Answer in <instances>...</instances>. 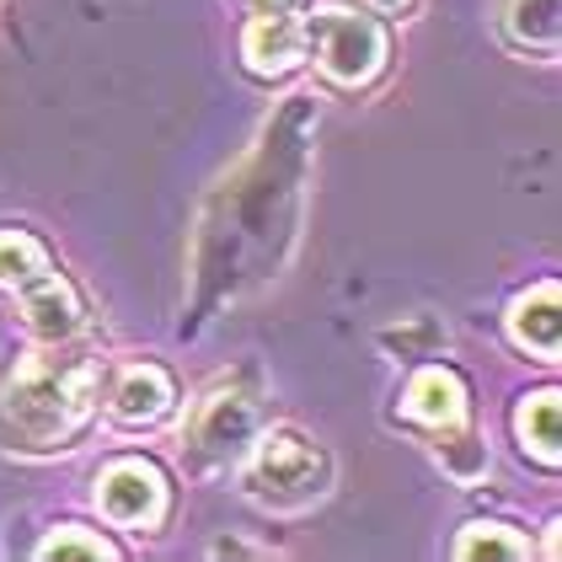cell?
<instances>
[{
  "instance_id": "cell-17",
  "label": "cell",
  "mask_w": 562,
  "mask_h": 562,
  "mask_svg": "<svg viewBox=\"0 0 562 562\" xmlns=\"http://www.w3.org/2000/svg\"><path fill=\"white\" fill-rule=\"evenodd\" d=\"M381 344L402 348V359H429L434 348L445 344V333H439V322H434V316H402V327H391Z\"/></svg>"
},
{
  "instance_id": "cell-19",
  "label": "cell",
  "mask_w": 562,
  "mask_h": 562,
  "mask_svg": "<svg viewBox=\"0 0 562 562\" xmlns=\"http://www.w3.org/2000/svg\"><path fill=\"white\" fill-rule=\"evenodd\" d=\"M386 5H396V0H386Z\"/></svg>"
},
{
  "instance_id": "cell-18",
  "label": "cell",
  "mask_w": 562,
  "mask_h": 562,
  "mask_svg": "<svg viewBox=\"0 0 562 562\" xmlns=\"http://www.w3.org/2000/svg\"><path fill=\"white\" fill-rule=\"evenodd\" d=\"M268 5H290V0H268Z\"/></svg>"
},
{
  "instance_id": "cell-5",
  "label": "cell",
  "mask_w": 562,
  "mask_h": 562,
  "mask_svg": "<svg viewBox=\"0 0 562 562\" xmlns=\"http://www.w3.org/2000/svg\"><path fill=\"white\" fill-rule=\"evenodd\" d=\"M97 509L124 530H156L167 519V476L150 461H113L97 476Z\"/></svg>"
},
{
  "instance_id": "cell-4",
  "label": "cell",
  "mask_w": 562,
  "mask_h": 562,
  "mask_svg": "<svg viewBox=\"0 0 562 562\" xmlns=\"http://www.w3.org/2000/svg\"><path fill=\"white\" fill-rule=\"evenodd\" d=\"M258 439V402L236 386H215L199 407H193V424H188V450L204 461V467H225L236 456H247V445Z\"/></svg>"
},
{
  "instance_id": "cell-16",
  "label": "cell",
  "mask_w": 562,
  "mask_h": 562,
  "mask_svg": "<svg viewBox=\"0 0 562 562\" xmlns=\"http://www.w3.org/2000/svg\"><path fill=\"white\" fill-rule=\"evenodd\" d=\"M38 558H48V562H70V558L108 562V558H113V541H102L97 530H81V525H59L44 547H38Z\"/></svg>"
},
{
  "instance_id": "cell-1",
  "label": "cell",
  "mask_w": 562,
  "mask_h": 562,
  "mask_svg": "<svg viewBox=\"0 0 562 562\" xmlns=\"http://www.w3.org/2000/svg\"><path fill=\"white\" fill-rule=\"evenodd\" d=\"M97 407V364L81 353H44L16 359V370L0 386V445L5 450H59L76 439Z\"/></svg>"
},
{
  "instance_id": "cell-15",
  "label": "cell",
  "mask_w": 562,
  "mask_h": 562,
  "mask_svg": "<svg viewBox=\"0 0 562 562\" xmlns=\"http://www.w3.org/2000/svg\"><path fill=\"white\" fill-rule=\"evenodd\" d=\"M439 439H434V456L445 461V472L461 476V482H476V476L487 472V450L476 445L472 434H461V424L456 429H434Z\"/></svg>"
},
{
  "instance_id": "cell-13",
  "label": "cell",
  "mask_w": 562,
  "mask_h": 562,
  "mask_svg": "<svg viewBox=\"0 0 562 562\" xmlns=\"http://www.w3.org/2000/svg\"><path fill=\"white\" fill-rule=\"evenodd\" d=\"M38 273H48V252L27 236V231H0V284L5 290H22L33 284Z\"/></svg>"
},
{
  "instance_id": "cell-6",
  "label": "cell",
  "mask_w": 562,
  "mask_h": 562,
  "mask_svg": "<svg viewBox=\"0 0 562 562\" xmlns=\"http://www.w3.org/2000/svg\"><path fill=\"white\" fill-rule=\"evenodd\" d=\"M241 59L258 70V76H284V70H295L305 59V27L284 11V5H273V11H262L247 22V33H241Z\"/></svg>"
},
{
  "instance_id": "cell-3",
  "label": "cell",
  "mask_w": 562,
  "mask_h": 562,
  "mask_svg": "<svg viewBox=\"0 0 562 562\" xmlns=\"http://www.w3.org/2000/svg\"><path fill=\"white\" fill-rule=\"evenodd\" d=\"M316 59L322 70L338 81V87H364L381 76L386 65V27L375 16H359V11H322L316 27Z\"/></svg>"
},
{
  "instance_id": "cell-11",
  "label": "cell",
  "mask_w": 562,
  "mask_h": 562,
  "mask_svg": "<svg viewBox=\"0 0 562 562\" xmlns=\"http://www.w3.org/2000/svg\"><path fill=\"white\" fill-rule=\"evenodd\" d=\"M515 429H519V445H525L541 467H558L562 461V396L558 391H536V396H525Z\"/></svg>"
},
{
  "instance_id": "cell-10",
  "label": "cell",
  "mask_w": 562,
  "mask_h": 562,
  "mask_svg": "<svg viewBox=\"0 0 562 562\" xmlns=\"http://www.w3.org/2000/svg\"><path fill=\"white\" fill-rule=\"evenodd\" d=\"M509 338L525 353H541V359H558L562 353V295L558 284H536L530 295H519L509 311Z\"/></svg>"
},
{
  "instance_id": "cell-9",
  "label": "cell",
  "mask_w": 562,
  "mask_h": 562,
  "mask_svg": "<svg viewBox=\"0 0 562 562\" xmlns=\"http://www.w3.org/2000/svg\"><path fill=\"white\" fill-rule=\"evenodd\" d=\"M402 413L413 424H424V429H456V424H467V386H461V375L445 370V364L418 370L407 396H402Z\"/></svg>"
},
{
  "instance_id": "cell-12",
  "label": "cell",
  "mask_w": 562,
  "mask_h": 562,
  "mask_svg": "<svg viewBox=\"0 0 562 562\" xmlns=\"http://www.w3.org/2000/svg\"><path fill=\"white\" fill-rule=\"evenodd\" d=\"M456 558H461V562H482V558L525 562V558H530V541H525V536H515L509 525H472V530L456 541Z\"/></svg>"
},
{
  "instance_id": "cell-14",
  "label": "cell",
  "mask_w": 562,
  "mask_h": 562,
  "mask_svg": "<svg viewBox=\"0 0 562 562\" xmlns=\"http://www.w3.org/2000/svg\"><path fill=\"white\" fill-rule=\"evenodd\" d=\"M509 38L530 48L558 44V0H515L509 5Z\"/></svg>"
},
{
  "instance_id": "cell-8",
  "label": "cell",
  "mask_w": 562,
  "mask_h": 562,
  "mask_svg": "<svg viewBox=\"0 0 562 562\" xmlns=\"http://www.w3.org/2000/svg\"><path fill=\"white\" fill-rule=\"evenodd\" d=\"M108 407L130 429L161 424L172 413V381H167V370L161 364H130V370H119V381L108 391Z\"/></svg>"
},
{
  "instance_id": "cell-2",
  "label": "cell",
  "mask_w": 562,
  "mask_h": 562,
  "mask_svg": "<svg viewBox=\"0 0 562 562\" xmlns=\"http://www.w3.org/2000/svg\"><path fill=\"white\" fill-rule=\"evenodd\" d=\"M241 487L262 509H305L327 493V456L316 445H305L301 434L273 429L268 439L252 445Z\"/></svg>"
},
{
  "instance_id": "cell-7",
  "label": "cell",
  "mask_w": 562,
  "mask_h": 562,
  "mask_svg": "<svg viewBox=\"0 0 562 562\" xmlns=\"http://www.w3.org/2000/svg\"><path fill=\"white\" fill-rule=\"evenodd\" d=\"M22 316L38 344H65L81 333V301L59 273H38L33 284H22Z\"/></svg>"
}]
</instances>
